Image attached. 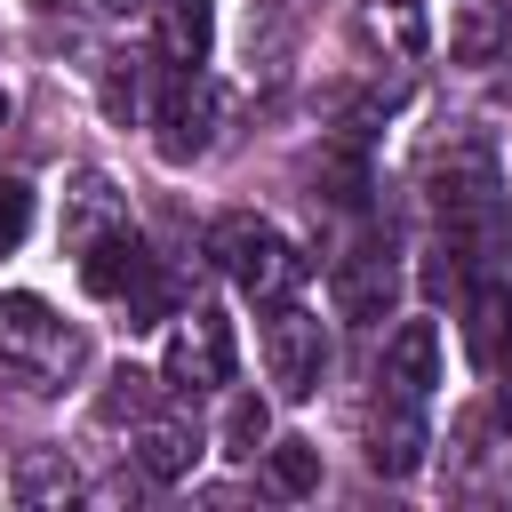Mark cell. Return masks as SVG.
Here are the masks:
<instances>
[{
  "instance_id": "obj_1",
  "label": "cell",
  "mask_w": 512,
  "mask_h": 512,
  "mask_svg": "<svg viewBox=\"0 0 512 512\" xmlns=\"http://www.w3.org/2000/svg\"><path fill=\"white\" fill-rule=\"evenodd\" d=\"M80 360H88V344H80L72 320H56V312H48L40 296H24V288L0 296V384H8V392H56Z\"/></svg>"
},
{
  "instance_id": "obj_2",
  "label": "cell",
  "mask_w": 512,
  "mask_h": 512,
  "mask_svg": "<svg viewBox=\"0 0 512 512\" xmlns=\"http://www.w3.org/2000/svg\"><path fill=\"white\" fill-rule=\"evenodd\" d=\"M152 144H160V160H168V168H184V160H200V152L216 144V88L200 80V64H176V72L160 80Z\"/></svg>"
},
{
  "instance_id": "obj_3",
  "label": "cell",
  "mask_w": 512,
  "mask_h": 512,
  "mask_svg": "<svg viewBox=\"0 0 512 512\" xmlns=\"http://www.w3.org/2000/svg\"><path fill=\"white\" fill-rule=\"evenodd\" d=\"M160 376H168V392H216L224 376H232V320L224 312H184L176 328H168V352H160Z\"/></svg>"
},
{
  "instance_id": "obj_4",
  "label": "cell",
  "mask_w": 512,
  "mask_h": 512,
  "mask_svg": "<svg viewBox=\"0 0 512 512\" xmlns=\"http://www.w3.org/2000/svg\"><path fill=\"white\" fill-rule=\"evenodd\" d=\"M264 368H272V384L288 400L320 392V376H328V328L304 304H272V320H264Z\"/></svg>"
},
{
  "instance_id": "obj_5",
  "label": "cell",
  "mask_w": 512,
  "mask_h": 512,
  "mask_svg": "<svg viewBox=\"0 0 512 512\" xmlns=\"http://www.w3.org/2000/svg\"><path fill=\"white\" fill-rule=\"evenodd\" d=\"M392 304H400V264H392V248H384V240L352 248V256L336 264V320H352V328H384Z\"/></svg>"
},
{
  "instance_id": "obj_6",
  "label": "cell",
  "mask_w": 512,
  "mask_h": 512,
  "mask_svg": "<svg viewBox=\"0 0 512 512\" xmlns=\"http://www.w3.org/2000/svg\"><path fill=\"white\" fill-rule=\"evenodd\" d=\"M432 200H440V216H488L496 208V152L480 144V136H456L440 160H432Z\"/></svg>"
},
{
  "instance_id": "obj_7",
  "label": "cell",
  "mask_w": 512,
  "mask_h": 512,
  "mask_svg": "<svg viewBox=\"0 0 512 512\" xmlns=\"http://www.w3.org/2000/svg\"><path fill=\"white\" fill-rule=\"evenodd\" d=\"M424 400H400V392H384L376 400V416H368V464L384 472V480H408V472H424Z\"/></svg>"
},
{
  "instance_id": "obj_8",
  "label": "cell",
  "mask_w": 512,
  "mask_h": 512,
  "mask_svg": "<svg viewBox=\"0 0 512 512\" xmlns=\"http://www.w3.org/2000/svg\"><path fill=\"white\" fill-rule=\"evenodd\" d=\"M112 232H128V192L112 184V176H72V192H64V248L72 256H88L96 240H112Z\"/></svg>"
},
{
  "instance_id": "obj_9",
  "label": "cell",
  "mask_w": 512,
  "mask_h": 512,
  "mask_svg": "<svg viewBox=\"0 0 512 512\" xmlns=\"http://www.w3.org/2000/svg\"><path fill=\"white\" fill-rule=\"evenodd\" d=\"M384 392H400V400H432V384H440V328L432 320H400L392 336H384Z\"/></svg>"
},
{
  "instance_id": "obj_10",
  "label": "cell",
  "mask_w": 512,
  "mask_h": 512,
  "mask_svg": "<svg viewBox=\"0 0 512 512\" xmlns=\"http://www.w3.org/2000/svg\"><path fill=\"white\" fill-rule=\"evenodd\" d=\"M200 464V432L184 416H144L136 424V472L144 480H192Z\"/></svg>"
},
{
  "instance_id": "obj_11",
  "label": "cell",
  "mask_w": 512,
  "mask_h": 512,
  "mask_svg": "<svg viewBox=\"0 0 512 512\" xmlns=\"http://www.w3.org/2000/svg\"><path fill=\"white\" fill-rule=\"evenodd\" d=\"M144 272H152V248H144L136 232H112V240H96V248L80 256V288H88V296H112V304H120Z\"/></svg>"
},
{
  "instance_id": "obj_12",
  "label": "cell",
  "mask_w": 512,
  "mask_h": 512,
  "mask_svg": "<svg viewBox=\"0 0 512 512\" xmlns=\"http://www.w3.org/2000/svg\"><path fill=\"white\" fill-rule=\"evenodd\" d=\"M232 280H240V296H248V304H288V288L304 280V256H296L280 232H264V240L240 256V272H232Z\"/></svg>"
},
{
  "instance_id": "obj_13",
  "label": "cell",
  "mask_w": 512,
  "mask_h": 512,
  "mask_svg": "<svg viewBox=\"0 0 512 512\" xmlns=\"http://www.w3.org/2000/svg\"><path fill=\"white\" fill-rule=\"evenodd\" d=\"M152 8H160L168 64H208V48H216V0H152Z\"/></svg>"
},
{
  "instance_id": "obj_14",
  "label": "cell",
  "mask_w": 512,
  "mask_h": 512,
  "mask_svg": "<svg viewBox=\"0 0 512 512\" xmlns=\"http://www.w3.org/2000/svg\"><path fill=\"white\" fill-rule=\"evenodd\" d=\"M8 488H16L24 504H72V496H80V472L64 464V448H24L16 472H8Z\"/></svg>"
},
{
  "instance_id": "obj_15",
  "label": "cell",
  "mask_w": 512,
  "mask_h": 512,
  "mask_svg": "<svg viewBox=\"0 0 512 512\" xmlns=\"http://www.w3.org/2000/svg\"><path fill=\"white\" fill-rule=\"evenodd\" d=\"M216 448H224L232 464L264 456V448H272V408H264L256 392H232V408H224V424H216Z\"/></svg>"
},
{
  "instance_id": "obj_16",
  "label": "cell",
  "mask_w": 512,
  "mask_h": 512,
  "mask_svg": "<svg viewBox=\"0 0 512 512\" xmlns=\"http://www.w3.org/2000/svg\"><path fill=\"white\" fill-rule=\"evenodd\" d=\"M448 48H456L464 64H488V56L504 48V0H464L456 24H448Z\"/></svg>"
},
{
  "instance_id": "obj_17",
  "label": "cell",
  "mask_w": 512,
  "mask_h": 512,
  "mask_svg": "<svg viewBox=\"0 0 512 512\" xmlns=\"http://www.w3.org/2000/svg\"><path fill=\"white\" fill-rule=\"evenodd\" d=\"M264 488L272 496H312L320 488V448L312 440H272L264 448Z\"/></svg>"
},
{
  "instance_id": "obj_18",
  "label": "cell",
  "mask_w": 512,
  "mask_h": 512,
  "mask_svg": "<svg viewBox=\"0 0 512 512\" xmlns=\"http://www.w3.org/2000/svg\"><path fill=\"white\" fill-rule=\"evenodd\" d=\"M512 344V288H472V360L496 368Z\"/></svg>"
},
{
  "instance_id": "obj_19",
  "label": "cell",
  "mask_w": 512,
  "mask_h": 512,
  "mask_svg": "<svg viewBox=\"0 0 512 512\" xmlns=\"http://www.w3.org/2000/svg\"><path fill=\"white\" fill-rule=\"evenodd\" d=\"M160 384H168V376H144V368H112V376H104V400H96V416H104V424H120V416H128V424H144Z\"/></svg>"
},
{
  "instance_id": "obj_20",
  "label": "cell",
  "mask_w": 512,
  "mask_h": 512,
  "mask_svg": "<svg viewBox=\"0 0 512 512\" xmlns=\"http://www.w3.org/2000/svg\"><path fill=\"white\" fill-rule=\"evenodd\" d=\"M264 232H272L264 216H248V208H224V216L208 224V256H216L224 272H240V256H248V248H256Z\"/></svg>"
},
{
  "instance_id": "obj_21",
  "label": "cell",
  "mask_w": 512,
  "mask_h": 512,
  "mask_svg": "<svg viewBox=\"0 0 512 512\" xmlns=\"http://www.w3.org/2000/svg\"><path fill=\"white\" fill-rule=\"evenodd\" d=\"M312 176H320V192H328V200H344V208H352V200H368V168H360V152H320V168H312Z\"/></svg>"
},
{
  "instance_id": "obj_22",
  "label": "cell",
  "mask_w": 512,
  "mask_h": 512,
  "mask_svg": "<svg viewBox=\"0 0 512 512\" xmlns=\"http://www.w3.org/2000/svg\"><path fill=\"white\" fill-rule=\"evenodd\" d=\"M32 232V184L24 176H0V256Z\"/></svg>"
},
{
  "instance_id": "obj_23",
  "label": "cell",
  "mask_w": 512,
  "mask_h": 512,
  "mask_svg": "<svg viewBox=\"0 0 512 512\" xmlns=\"http://www.w3.org/2000/svg\"><path fill=\"white\" fill-rule=\"evenodd\" d=\"M136 104H144V80L128 72V56H112V72H104V112H112V120H128Z\"/></svg>"
},
{
  "instance_id": "obj_24",
  "label": "cell",
  "mask_w": 512,
  "mask_h": 512,
  "mask_svg": "<svg viewBox=\"0 0 512 512\" xmlns=\"http://www.w3.org/2000/svg\"><path fill=\"white\" fill-rule=\"evenodd\" d=\"M104 8H152V0H104Z\"/></svg>"
},
{
  "instance_id": "obj_25",
  "label": "cell",
  "mask_w": 512,
  "mask_h": 512,
  "mask_svg": "<svg viewBox=\"0 0 512 512\" xmlns=\"http://www.w3.org/2000/svg\"><path fill=\"white\" fill-rule=\"evenodd\" d=\"M0 128H8V88H0Z\"/></svg>"
},
{
  "instance_id": "obj_26",
  "label": "cell",
  "mask_w": 512,
  "mask_h": 512,
  "mask_svg": "<svg viewBox=\"0 0 512 512\" xmlns=\"http://www.w3.org/2000/svg\"><path fill=\"white\" fill-rule=\"evenodd\" d=\"M504 8H512V0H504Z\"/></svg>"
}]
</instances>
